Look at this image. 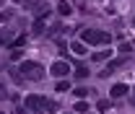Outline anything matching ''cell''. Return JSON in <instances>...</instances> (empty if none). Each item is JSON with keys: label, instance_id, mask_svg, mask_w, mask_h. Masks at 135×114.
I'll list each match as a JSON object with an SVG mask.
<instances>
[{"label": "cell", "instance_id": "12", "mask_svg": "<svg viewBox=\"0 0 135 114\" xmlns=\"http://www.w3.org/2000/svg\"><path fill=\"white\" fill-rule=\"evenodd\" d=\"M11 18H13V11H5V13L0 16V21H11Z\"/></svg>", "mask_w": 135, "mask_h": 114}, {"label": "cell", "instance_id": "14", "mask_svg": "<svg viewBox=\"0 0 135 114\" xmlns=\"http://www.w3.org/2000/svg\"><path fill=\"white\" fill-rule=\"evenodd\" d=\"M0 3H3V0H0Z\"/></svg>", "mask_w": 135, "mask_h": 114}, {"label": "cell", "instance_id": "13", "mask_svg": "<svg viewBox=\"0 0 135 114\" xmlns=\"http://www.w3.org/2000/svg\"><path fill=\"white\" fill-rule=\"evenodd\" d=\"M83 49H86L83 44H73V52H75V54H83Z\"/></svg>", "mask_w": 135, "mask_h": 114}, {"label": "cell", "instance_id": "3", "mask_svg": "<svg viewBox=\"0 0 135 114\" xmlns=\"http://www.w3.org/2000/svg\"><path fill=\"white\" fill-rule=\"evenodd\" d=\"M23 104H26L29 109H34V112L39 114L42 109H44V104H47V98H44V96H26V101H23Z\"/></svg>", "mask_w": 135, "mask_h": 114}, {"label": "cell", "instance_id": "4", "mask_svg": "<svg viewBox=\"0 0 135 114\" xmlns=\"http://www.w3.org/2000/svg\"><path fill=\"white\" fill-rule=\"evenodd\" d=\"M68 62H55L52 65V75H57V78H62V75H68Z\"/></svg>", "mask_w": 135, "mask_h": 114}, {"label": "cell", "instance_id": "7", "mask_svg": "<svg viewBox=\"0 0 135 114\" xmlns=\"http://www.w3.org/2000/svg\"><path fill=\"white\" fill-rule=\"evenodd\" d=\"M75 112H88V101H83V98H81V101L75 104Z\"/></svg>", "mask_w": 135, "mask_h": 114}, {"label": "cell", "instance_id": "5", "mask_svg": "<svg viewBox=\"0 0 135 114\" xmlns=\"http://www.w3.org/2000/svg\"><path fill=\"white\" fill-rule=\"evenodd\" d=\"M125 93H127V86H114V88H112V96H114V98L125 96Z\"/></svg>", "mask_w": 135, "mask_h": 114}, {"label": "cell", "instance_id": "1", "mask_svg": "<svg viewBox=\"0 0 135 114\" xmlns=\"http://www.w3.org/2000/svg\"><path fill=\"white\" fill-rule=\"evenodd\" d=\"M21 75L26 81H42L44 78V67L39 62H34V60H26V62H21Z\"/></svg>", "mask_w": 135, "mask_h": 114}, {"label": "cell", "instance_id": "2", "mask_svg": "<svg viewBox=\"0 0 135 114\" xmlns=\"http://www.w3.org/2000/svg\"><path fill=\"white\" fill-rule=\"evenodd\" d=\"M81 39L88 42V44H109V42H112V36L107 31H99V29H86V31L81 34Z\"/></svg>", "mask_w": 135, "mask_h": 114}, {"label": "cell", "instance_id": "8", "mask_svg": "<svg viewBox=\"0 0 135 114\" xmlns=\"http://www.w3.org/2000/svg\"><path fill=\"white\" fill-rule=\"evenodd\" d=\"M44 31V23H42V21H36V23H34V34H42Z\"/></svg>", "mask_w": 135, "mask_h": 114}, {"label": "cell", "instance_id": "11", "mask_svg": "<svg viewBox=\"0 0 135 114\" xmlns=\"http://www.w3.org/2000/svg\"><path fill=\"white\" fill-rule=\"evenodd\" d=\"M107 57H109L107 52H99V54H94V60H96V62H101V60H107Z\"/></svg>", "mask_w": 135, "mask_h": 114}, {"label": "cell", "instance_id": "9", "mask_svg": "<svg viewBox=\"0 0 135 114\" xmlns=\"http://www.w3.org/2000/svg\"><path fill=\"white\" fill-rule=\"evenodd\" d=\"M8 39H11V31H3V34H0V44H8Z\"/></svg>", "mask_w": 135, "mask_h": 114}, {"label": "cell", "instance_id": "10", "mask_svg": "<svg viewBox=\"0 0 135 114\" xmlns=\"http://www.w3.org/2000/svg\"><path fill=\"white\" fill-rule=\"evenodd\" d=\"M75 75H78V78H86V75H88V70H86V67L81 65V67H78V70H75Z\"/></svg>", "mask_w": 135, "mask_h": 114}, {"label": "cell", "instance_id": "6", "mask_svg": "<svg viewBox=\"0 0 135 114\" xmlns=\"http://www.w3.org/2000/svg\"><path fill=\"white\" fill-rule=\"evenodd\" d=\"M57 11H60V16H70V5H68V3H60Z\"/></svg>", "mask_w": 135, "mask_h": 114}]
</instances>
